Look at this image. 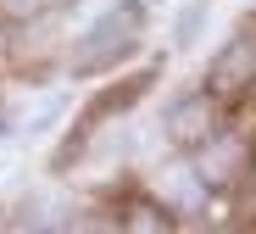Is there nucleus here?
I'll return each mask as SVG.
<instances>
[{"label":"nucleus","instance_id":"obj_1","mask_svg":"<svg viewBox=\"0 0 256 234\" xmlns=\"http://www.w3.org/2000/svg\"><path fill=\"white\" fill-rule=\"evenodd\" d=\"M212 128H218V112H212L206 95H190L167 112V134L178 139V145H212Z\"/></svg>","mask_w":256,"mask_h":234},{"label":"nucleus","instance_id":"obj_2","mask_svg":"<svg viewBox=\"0 0 256 234\" xmlns=\"http://www.w3.org/2000/svg\"><path fill=\"white\" fill-rule=\"evenodd\" d=\"M250 73H256V45L234 39L228 51L212 62V89H218V95H240V89H250Z\"/></svg>","mask_w":256,"mask_h":234},{"label":"nucleus","instance_id":"obj_3","mask_svg":"<svg viewBox=\"0 0 256 234\" xmlns=\"http://www.w3.org/2000/svg\"><path fill=\"white\" fill-rule=\"evenodd\" d=\"M134 23H140V12H134V6H128L122 17L112 12V17H106V23H100V28L90 34V39H84L90 51H78V62H72V67H78V73H84V67H100V62H106L112 51H122V39L134 34Z\"/></svg>","mask_w":256,"mask_h":234},{"label":"nucleus","instance_id":"obj_4","mask_svg":"<svg viewBox=\"0 0 256 234\" xmlns=\"http://www.w3.org/2000/svg\"><path fill=\"white\" fill-rule=\"evenodd\" d=\"M12 17H34V12H45V0H0Z\"/></svg>","mask_w":256,"mask_h":234},{"label":"nucleus","instance_id":"obj_5","mask_svg":"<svg viewBox=\"0 0 256 234\" xmlns=\"http://www.w3.org/2000/svg\"><path fill=\"white\" fill-rule=\"evenodd\" d=\"M78 234H117V228H112V223H84Z\"/></svg>","mask_w":256,"mask_h":234}]
</instances>
